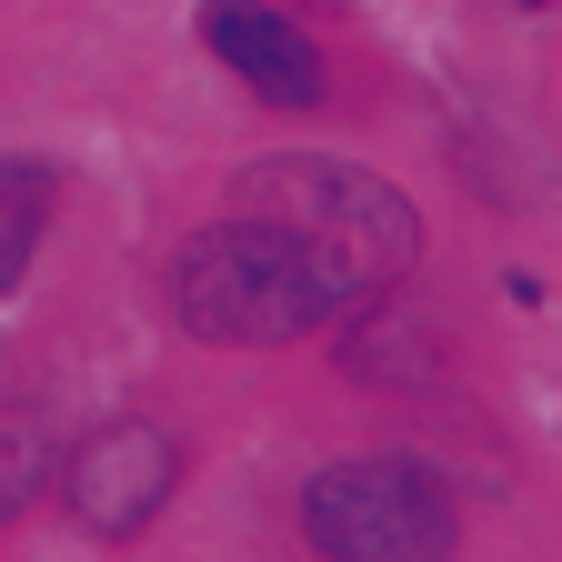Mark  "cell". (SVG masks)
Instances as JSON below:
<instances>
[{"instance_id":"8992f818","label":"cell","mask_w":562,"mask_h":562,"mask_svg":"<svg viewBox=\"0 0 562 562\" xmlns=\"http://www.w3.org/2000/svg\"><path fill=\"white\" fill-rule=\"evenodd\" d=\"M341 362L362 372V382H432L442 372V341L422 331V322H362L341 341Z\"/></svg>"},{"instance_id":"7a4b0ae2","label":"cell","mask_w":562,"mask_h":562,"mask_svg":"<svg viewBox=\"0 0 562 562\" xmlns=\"http://www.w3.org/2000/svg\"><path fill=\"white\" fill-rule=\"evenodd\" d=\"M171 302L201 341H292V331H322V292H312V271L281 251V232L261 222H232L222 232H201L171 271Z\"/></svg>"},{"instance_id":"5b68a950","label":"cell","mask_w":562,"mask_h":562,"mask_svg":"<svg viewBox=\"0 0 562 562\" xmlns=\"http://www.w3.org/2000/svg\"><path fill=\"white\" fill-rule=\"evenodd\" d=\"M211 50L241 70V91H261V101H281V111L322 101V50L302 41L292 11H241V0H232V11H211Z\"/></svg>"},{"instance_id":"3957f363","label":"cell","mask_w":562,"mask_h":562,"mask_svg":"<svg viewBox=\"0 0 562 562\" xmlns=\"http://www.w3.org/2000/svg\"><path fill=\"white\" fill-rule=\"evenodd\" d=\"M302 532L341 562H402V552H442L452 542V492L402 462V452H362V462H331L302 492Z\"/></svg>"},{"instance_id":"6da1fadb","label":"cell","mask_w":562,"mask_h":562,"mask_svg":"<svg viewBox=\"0 0 562 562\" xmlns=\"http://www.w3.org/2000/svg\"><path fill=\"white\" fill-rule=\"evenodd\" d=\"M232 211L261 222V232H281V251L312 271L322 312L382 302L392 281L412 271V251H422L412 201L392 181H372V171H351V161H302V151L292 161H261V171H241Z\"/></svg>"},{"instance_id":"52a82bcc","label":"cell","mask_w":562,"mask_h":562,"mask_svg":"<svg viewBox=\"0 0 562 562\" xmlns=\"http://www.w3.org/2000/svg\"><path fill=\"white\" fill-rule=\"evenodd\" d=\"M41 211H50V171L41 161H11V171H0V292L21 281L31 241H41Z\"/></svg>"},{"instance_id":"277c9868","label":"cell","mask_w":562,"mask_h":562,"mask_svg":"<svg viewBox=\"0 0 562 562\" xmlns=\"http://www.w3.org/2000/svg\"><path fill=\"white\" fill-rule=\"evenodd\" d=\"M70 513L101 522V532H140L171 492V432L161 422H101V432L70 452Z\"/></svg>"}]
</instances>
